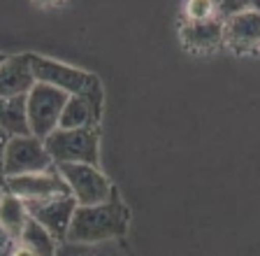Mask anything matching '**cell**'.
I'll return each instance as SVG.
<instances>
[{"instance_id": "cell-10", "label": "cell", "mask_w": 260, "mask_h": 256, "mask_svg": "<svg viewBox=\"0 0 260 256\" xmlns=\"http://www.w3.org/2000/svg\"><path fill=\"white\" fill-rule=\"evenodd\" d=\"M179 40L188 54L211 56L223 49V19L214 17L209 21H186L179 19Z\"/></svg>"}, {"instance_id": "cell-11", "label": "cell", "mask_w": 260, "mask_h": 256, "mask_svg": "<svg viewBox=\"0 0 260 256\" xmlns=\"http://www.w3.org/2000/svg\"><path fill=\"white\" fill-rule=\"evenodd\" d=\"M35 84L38 82H35V75H32L28 54L7 56V61L0 66V100L28 96Z\"/></svg>"}, {"instance_id": "cell-18", "label": "cell", "mask_w": 260, "mask_h": 256, "mask_svg": "<svg viewBox=\"0 0 260 256\" xmlns=\"http://www.w3.org/2000/svg\"><path fill=\"white\" fill-rule=\"evenodd\" d=\"M5 256H35V251H32L23 240H16V242L10 245V249H7Z\"/></svg>"}, {"instance_id": "cell-17", "label": "cell", "mask_w": 260, "mask_h": 256, "mask_svg": "<svg viewBox=\"0 0 260 256\" xmlns=\"http://www.w3.org/2000/svg\"><path fill=\"white\" fill-rule=\"evenodd\" d=\"M214 17H218V12L211 0H188L181 5V19L186 21H209Z\"/></svg>"}, {"instance_id": "cell-8", "label": "cell", "mask_w": 260, "mask_h": 256, "mask_svg": "<svg viewBox=\"0 0 260 256\" xmlns=\"http://www.w3.org/2000/svg\"><path fill=\"white\" fill-rule=\"evenodd\" d=\"M5 191L23 203L47 201V198H56V196H70V186L60 177L58 168H51L47 173L21 175V177H7Z\"/></svg>"}, {"instance_id": "cell-12", "label": "cell", "mask_w": 260, "mask_h": 256, "mask_svg": "<svg viewBox=\"0 0 260 256\" xmlns=\"http://www.w3.org/2000/svg\"><path fill=\"white\" fill-rule=\"evenodd\" d=\"M0 131L7 137H26L30 135L28 126V96L0 100Z\"/></svg>"}, {"instance_id": "cell-5", "label": "cell", "mask_w": 260, "mask_h": 256, "mask_svg": "<svg viewBox=\"0 0 260 256\" xmlns=\"http://www.w3.org/2000/svg\"><path fill=\"white\" fill-rule=\"evenodd\" d=\"M68 186L70 193L75 196L77 205L79 207H88V205H100V203L109 201L112 191L116 186L107 180V175L95 165H86V163H65V165H56Z\"/></svg>"}, {"instance_id": "cell-4", "label": "cell", "mask_w": 260, "mask_h": 256, "mask_svg": "<svg viewBox=\"0 0 260 256\" xmlns=\"http://www.w3.org/2000/svg\"><path fill=\"white\" fill-rule=\"evenodd\" d=\"M68 93L49 84H35L28 93V126L30 135L38 140H47L58 128L60 112L68 103Z\"/></svg>"}, {"instance_id": "cell-13", "label": "cell", "mask_w": 260, "mask_h": 256, "mask_svg": "<svg viewBox=\"0 0 260 256\" xmlns=\"http://www.w3.org/2000/svg\"><path fill=\"white\" fill-rule=\"evenodd\" d=\"M28 219L30 217H28L26 203L5 191V193L0 196V229H3V233H5L12 242H16V240L23 235V229H26Z\"/></svg>"}, {"instance_id": "cell-15", "label": "cell", "mask_w": 260, "mask_h": 256, "mask_svg": "<svg viewBox=\"0 0 260 256\" xmlns=\"http://www.w3.org/2000/svg\"><path fill=\"white\" fill-rule=\"evenodd\" d=\"M56 256H137V254L125 245V240H109V242H100V245L63 242V245H58V254Z\"/></svg>"}, {"instance_id": "cell-21", "label": "cell", "mask_w": 260, "mask_h": 256, "mask_svg": "<svg viewBox=\"0 0 260 256\" xmlns=\"http://www.w3.org/2000/svg\"><path fill=\"white\" fill-rule=\"evenodd\" d=\"M5 61H7V54H3V51H0V66H3Z\"/></svg>"}, {"instance_id": "cell-1", "label": "cell", "mask_w": 260, "mask_h": 256, "mask_svg": "<svg viewBox=\"0 0 260 256\" xmlns=\"http://www.w3.org/2000/svg\"><path fill=\"white\" fill-rule=\"evenodd\" d=\"M133 212L121 198L119 189L112 191L109 201L100 205L77 207L70 223L68 242L75 245H100L109 240H123L128 233Z\"/></svg>"}, {"instance_id": "cell-6", "label": "cell", "mask_w": 260, "mask_h": 256, "mask_svg": "<svg viewBox=\"0 0 260 256\" xmlns=\"http://www.w3.org/2000/svg\"><path fill=\"white\" fill-rule=\"evenodd\" d=\"M51 168H56V165L44 149V140H38L32 135L10 137L5 149V177L47 173Z\"/></svg>"}, {"instance_id": "cell-20", "label": "cell", "mask_w": 260, "mask_h": 256, "mask_svg": "<svg viewBox=\"0 0 260 256\" xmlns=\"http://www.w3.org/2000/svg\"><path fill=\"white\" fill-rule=\"evenodd\" d=\"M3 193H5V189L0 186V196H3ZM10 245H12V240L7 238L5 233H3V229H0V256H5V254H7V249H10Z\"/></svg>"}, {"instance_id": "cell-19", "label": "cell", "mask_w": 260, "mask_h": 256, "mask_svg": "<svg viewBox=\"0 0 260 256\" xmlns=\"http://www.w3.org/2000/svg\"><path fill=\"white\" fill-rule=\"evenodd\" d=\"M7 142H10V137L5 135V133L0 131V186L5 189V149H7Z\"/></svg>"}, {"instance_id": "cell-16", "label": "cell", "mask_w": 260, "mask_h": 256, "mask_svg": "<svg viewBox=\"0 0 260 256\" xmlns=\"http://www.w3.org/2000/svg\"><path fill=\"white\" fill-rule=\"evenodd\" d=\"M19 240H23V242L35 251V256H56L58 254V242H56L38 221H32V219H28L26 229H23V235Z\"/></svg>"}, {"instance_id": "cell-2", "label": "cell", "mask_w": 260, "mask_h": 256, "mask_svg": "<svg viewBox=\"0 0 260 256\" xmlns=\"http://www.w3.org/2000/svg\"><path fill=\"white\" fill-rule=\"evenodd\" d=\"M28 61H30L35 82L56 87V89H60V91H65L68 96L86 98L88 103H91L93 112H95V119L103 121L105 89H103L100 77L88 70L72 68V66H68V63H60V61L47 59V56H40V54H28Z\"/></svg>"}, {"instance_id": "cell-7", "label": "cell", "mask_w": 260, "mask_h": 256, "mask_svg": "<svg viewBox=\"0 0 260 256\" xmlns=\"http://www.w3.org/2000/svg\"><path fill=\"white\" fill-rule=\"evenodd\" d=\"M77 207L79 205H77L72 193L70 196H56V198H47V201L26 203L28 217L32 221H38L58 245L68 242V233H70V223Z\"/></svg>"}, {"instance_id": "cell-9", "label": "cell", "mask_w": 260, "mask_h": 256, "mask_svg": "<svg viewBox=\"0 0 260 256\" xmlns=\"http://www.w3.org/2000/svg\"><path fill=\"white\" fill-rule=\"evenodd\" d=\"M223 47L235 56L260 51V3L249 12L223 19Z\"/></svg>"}, {"instance_id": "cell-14", "label": "cell", "mask_w": 260, "mask_h": 256, "mask_svg": "<svg viewBox=\"0 0 260 256\" xmlns=\"http://www.w3.org/2000/svg\"><path fill=\"white\" fill-rule=\"evenodd\" d=\"M98 124L100 121L95 119V112H93L91 103L86 98H79V96H70L63 112H60L58 128L75 131V128H88V126H98Z\"/></svg>"}, {"instance_id": "cell-3", "label": "cell", "mask_w": 260, "mask_h": 256, "mask_svg": "<svg viewBox=\"0 0 260 256\" xmlns=\"http://www.w3.org/2000/svg\"><path fill=\"white\" fill-rule=\"evenodd\" d=\"M44 149L51 156L54 165L86 163L100 168V128L98 126L75 128V131L56 128L44 140Z\"/></svg>"}]
</instances>
